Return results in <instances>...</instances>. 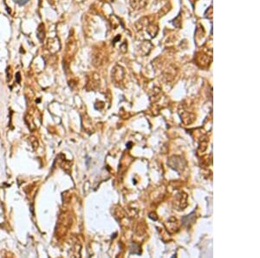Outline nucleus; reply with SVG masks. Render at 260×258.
Returning a JSON list of instances; mask_svg holds the SVG:
<instances>
[{
    "label": "nucleus",
    "mask_w": 260,
    "mask_h": 258,
    "mask_svg": "<svg viewBox=\"0 0 260 258\" xmlns=\"http://www.w3.org/2000/svg\"><path fill=\"white\" fill-rule=\"evenodd\" d=\"M17 4H19L20 5H23V4H25L26 3H28L29 0H15Z\"/></svg>",
    "instance_id": "nucleus-1"
}]
</instances>
